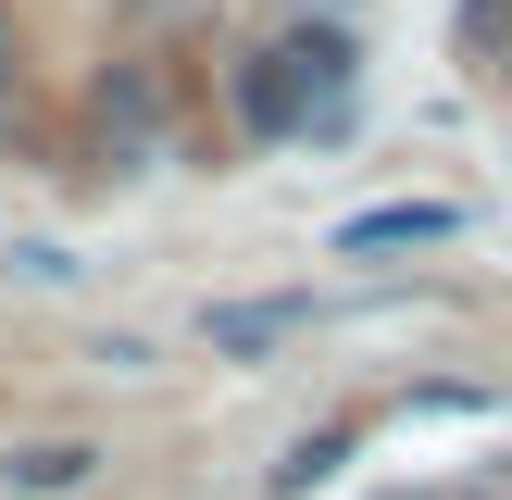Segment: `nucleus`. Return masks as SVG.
<instances>
[{
	"mask_svg": "<svg viewBox=\"0 0 512 500\" xmlns=\"http://www.w3.org/2000/svg\"><path fill=\"white\" fill-rule=\"evenodd\" d=\"M88 150H100L113 175L163 163V88H150V63H100V88H88Z\"/></svg>",
	"mask_w": 512,
	"mask_h": 500,
	"instance_id": "nucleus-1",
	"label": "nucleus"
},
{
	"mask_svg": "<svg viewBox=\"0 0 512 500\" xmlns=\"http://www.w3.org/2000/svg\"><path fill=\"white\" fill-rule=\"evenodd\" d=\"M238 125H250V138H300V125H325V100H313V75L288 63V38L238 50Z\"/></svg>",
	"mask_w": 512,
	"mask_h": 500,
	"instance_id": "nucleus-2",
	"label": "nucleus"
},
{
	"mask_svg": "<svg viewBox=\"0 0 512 500\" xmlns=\"http://www.w3.org/2000/svg\"><path fill=\"white\" fill-rule=\"evenodd\" d=\"M425 238H450V213L438 200H388V213H350L338 225V250L363 263V250H425Z\"/></svg>",
	"mask_w": 512,
	"mask_h": 500,
	"instance_id": "nucleus-3",
	"label": "nucleus"
},
{
	"mask_svg": "<svg viewBox=\"0 0 512 500\" xmlns=\"http://www.w3.org/2000/svg\"><path fill=\"white\" fill-rule=\"evenodd\" d=\"M288 63L313 75V100L338 113V88H350V63H363V50H350V25H300V38H288Z\"/></svg>",
	"mask_w": 512,
	"mask_h": 500,
	"instance_id": "nucleus-4",
	"label": "nucleus"
},
{
	"mask_svg": "<svg viewBox=\"0 0 512 500\" xmlns=\"http://www.w3.org/2000/svg\"><path fill=\"white\" fill-rule=\"evenodd\" d=\"M200 338H213V350H275L288 313H275V300H225V313H200Z\"/></svg>",
	"mask_w": 512,
	"mask_h": 500,
	"instance_id": "nucleus-5",
	"label": "nucleus"
},
{
	"mask_svg": "<svg viewBox=\"0 0 512 500\" xmlns=\"http://www.w3.org/2000/svg\"><path fill=\"white\" fill-rule=\"evenodd\" d=\"M463 50L475 63H512V0H463Z\"/></svg>",
	"mask_w": 512,
	"mask_h": 500,
	"instance_id": "nucleus-6",
	"label": "nucleus"
},
{
	"mask_svg": "<svg viewBox=\"0 0 512 500\" xmlns=\"http://www.w3.org/2000/svg\"><path fill=\"white\" fill-rule=\"evenodd\" d=\"M338 463H350V438H300L288 463H275V488H313V475H338Z\"/></svg>",
	"mask_w": 512,
	"mask_h": 500,
	"instance_id": "nucleus-7",
	"label": "nucleus"
},
{
	"mask_svg": "<svg viewBox=\"0 0 512 500\" xmlns=\"http://www.w3.org/2000/svg\"><path fill=\"white\" fill-rule=\"evenodd\" d=\"M75 463H88V450H75V438H63V450H13V488H63Z\"/></svg>",
	"mask_w": 512,
	"mask_h": 500,
	"instance_id": "nucleus-8",
	"label": "nucleus"
},
{
	"mask_svg": "<svg viewBox=\"0 0 512 500\" xmlns=\"http://www.w3.org/2000/svg\"><path fill=\"white\" fill-rule=\"evenodd\" d=\"M25 113V38H13V13H0V125Z\"/></svg>",
	"mask_w": 512,
	"mask_h": 500,
	"instance_id": "nucleus-9",
	"label": "nucleus"
}]
</instances>
